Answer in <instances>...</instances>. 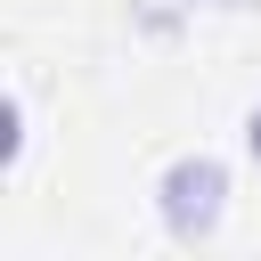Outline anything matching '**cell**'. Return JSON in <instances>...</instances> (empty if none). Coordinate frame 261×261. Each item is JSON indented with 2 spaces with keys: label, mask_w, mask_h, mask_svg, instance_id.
Here are the masks:
<instances>
[{
  "label": "cell",
  "mask_w": 261,
  "mask_h": 261,
  "mask_svg": "<svg viewBox=\"0 0 261 261\" xmlns=\"http://www.w3.org/2000/svg\"><path fill=\"white\" fill-rule=\"evenodd\" d=\"M220 196H228V171H220L212 155L171 163V171H163V228H171L179 245L212 237V228H220Z\"/></svg>",
  "instance_id": "6da1fadb"
},
{
  "label": "cell",
  "mask_w": 261,
  "mask_h": 261,
  "mask_svg": "<svg viewBox=\"0 0 261 261\" xmlns=\"http://www.w3.org/2000/svg\"><path fill=\"white\" fill-rule=\"evenodd\" d=\"M245 147H253V163H261V106L245 114Z\"/></svg>",
  "instance_id": "7a4b0ae2"
}]
</instances>
